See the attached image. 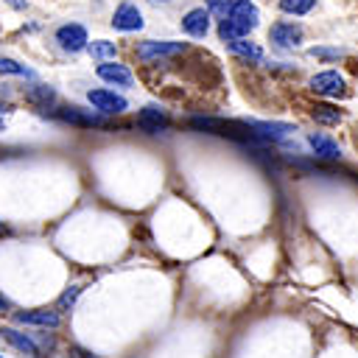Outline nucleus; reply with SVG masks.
<instances>
[{"label": "nucleus", "mask_w": 358, "mask_h": 358, "mask_svg": "<svg viewBox=\"0 0 358 358\" xmlns=\"http://www.w3.org/2000/svg\"><path fill=\"white\" fill-rule=\"evenodd\" d=\"M260 22V11L255 3L249 0H235L227 20H221L218 25V36L221 42H229V39H241V36H249Z\"/></svg>", "instance_id": "obj_1"}, {"label": "nucleus", "mask_w": 358, "mask_h": 358, "mask_svg": "<svg viewBox=\"0 0 358 358\" xmlns=\"http://www.w3.org/2000/svg\"><path fill=\"white\" fill-rule=\"evenodd\" d=\"M53 42H56V48L64 50V53H81V50H87L90 36H87V28H84V25H78V22H64V25H59V28L53 31Z\"/></svg>", "instance_id": "obj_2"}, {"label": "nucleus", "mask_w": 358, "mask_h": 358, "mask_svg": "<svg viewBox=\"0 0 358 358\" xmlns=\"http://www.w3.org/2000/svg\"><path fill=\"white\" fill-rule=\"evenodd\" d=\"M187 45L185 42H173V39H148L137 45V59L140 62H157V59H168V56H179L185 53Z\"/></svg>", "instance_id": "obj_3"}, {"label": "nucleus", "mask_w": 358, "mask_h": 358, "mask_svg": "<svg viewBox=\"0 0 358 358\" xmlns=\"http://www.w3.org/2000/svg\"><path fill=\"white\" fill-rule=\"evenodd\" d=\"M87 101L101 115H120V112L129 109V101L120 92H115V90H90L87 92Z\"/></svg>", "instance_id": "obj_4"}, {"label": "nucleus", "mask_w": 358, "mask_h": 358, "mask_svg": "<svg viewBox=\"0 0 358 358\" xmlns=\"http://www.w3.org/2000/svg\"><path fill=\"white\" fill-rule=\"evenodd\" d=\"M112 28L115 31H140L143 28V11L137 8V3H131V0H126V3H120L117 8H115V14H112Z\"/></svg>", "instance_id": "obj_5"}, {"label": "nucleus", "mask_w": 358, "mask_h": 358, "mask_svg": "<svg viewBox=\"0 0 358 358\" xmlns=\"http://www.w3.org/2000/svg\"><path fill=\"white\" fill-rule=\"evenodd\" d=\"M95 73H98V78H103L106 84H115V87H123V90H129V87L134 84V76H131V70H129L126 64L115 62V59H106V62H101V64L95 67Z\"/></svg>", "instance_id": "obj_6"}, {"label": "nucleus", "mask_w": 358, "mask_h": 358, "mask_svg": "<svg viewBox=\"0 0 358 358\" xmlns=\"http://www.w3.org/2000/svg\"><path fill=\"white\" fill-rule=\"evenodd\" d=\"M268 39H271V45H277L282 50H291L302 39V25L299 22H285V20L282 22H274L271 31H268Z\"/></svg>", "instance_id": "obj_7"}, {"label": "nucleus", "mask_w": 358, "mask_h": 358, "mask_svg": "<svg viewBox=\"0 0 358 358\" xmlns=\"http://www.w3.org/2000/svg\"><path fill=\"white\" fill-rule=\"evenodd\" d=\"M14 322L17 324H31V327H45V330H56L62 324V316L56 310H17L14 313Z\"/></svg>", "instance_id": "obj_8"}, {"label": "nucleus", "mask_w": 358, "mask_h": 358, "mask_svg": "<svg viewBox=\"0 0 358 358\" xmlns=\"http://www.w3.org/2000/svg\"><path fill=\"white\" fill-rule=\"evenodd\" d=\"M310 90L319 92V95H327V98H336L344 92V76L336 73V70H324V73H316L310 78Z\"/></svg>", "instance_id": "obj_9"}, {"label": "nucleus", "mask_w": 358, "mask_h": 358, "mask_svg": "<svg viewBox=\"0 0 358 358\" xmlns=\"http://www.w3.org/2000/svg\"><path fill=\"white\" fill-rule=\"evenodd\" d=\"M182 31L187 36H196V39L207 36V31H210V8H190L182 17Z\"/></svg>", "instance_id": "obj_10"}, {"label": "nucleus", "mask_w": 358, "mask_h": 358, "mask_svg": "<svg viewBox=\"0 0 358 358\" xmlns=\"http://www.w3.org/2000/svg\"><path fill=\"white\" fill-rule=\"evenodd\" d=\"M0 338H6L14 350H20L22 355H31V358H45L42 355V350L36 347V341L31 338V336H25V333H20V330H14V327H0Z\"/></svg>", "instance_id": "obj_11"}, {"label": "nucleus", "mask_w": 358, "mask_h": 358, "mask_svg": "<svg viewBox=\"0 0 358 358\" xmlns=\"http://www.w3.org/2000/svg\"><path fill=\"white\" fill-rule=\"evenodd\" d=\"M308 145H310V151H313L319 159H338V157H341L338 143H336L333 137L322 134V131H310V134H308Z\"/></svg>", "instance_id": "obj_12"}, {"label": "nucleus", "mask_w": 358, "mask_h": 358, "mask_svg": "<svg viewBox=\"0 0 358 358\" xmlns=\"http://www.w3.org/2000/svg\"><path fill=\"white\" fill-rule=\"evenodd\" d=\"M56 115H59L64 123H73V126H109L101 115L84 112V109H78V106H64V109H59Z\"/></svg>", "instance_id": "obj_13"}, {"label": "nucleus", "mask_w": 358, "mask_h": 358, "mask_svg": "<svg viewBox=\"0 0 358 358\" xmlns=\"http://www.w3.org/2000/svg\"><path fill=\"white\" fill-rule=\"evenodd\" d=\"M137 126L154 134V131H159V129L168 126V115H165L159 106H145V109L140 112V117H137Z\"/></svg>", "instance_id": "obj_14"}, {"label": "nucleus", "mask_w": 358, "mask_h": 358, "mask_svg": "<svg viewBox=\"0 0 358 358\" xmlns=\"http://www.w3.org/2000/svg\"><path fill=\"white\" fill-rule=\"evenodd\" d=\"M25 98H28L31 103H36V106L48 109V106H53V103H56V90H53V87H48V84H34V87L25 92Z\"/></svg>", "instance_id": "obj_15"}, {"label": "nucleus", "mask_w": 358, "mask_h": 358, "mask_svg": "<svg viewBox=\"0 0 358 358\" xmlns=\"http://www.w3.org/2000/svg\"><path fill=\"white\" fill-rule=\"evenodd\" d=\"M232 53H238V56H243V59H252V62H263V50L255 45V42H246L243 36L241 39H229V42H224Z\"/></svg>", "instance_id": "obj_16"}, {"label": "nucleus", "mask_w": 358, "mask_h": 358, "mask_svg": "<svg viewBox=\"0 0 358 358\" xmlns=\"http://www.w3.org/2000/svg\"><path fill=\"white\" fill-rule=\"evenodd\" d=\"M0 73H3V76H22V78H36V73H34L28 64H20L17 59H8V56H0Z\"/></svg>", "instance_id": "obj_17"}, {"label": "nucleus", "mask_w": 358, "mask_h": 358, "mask_svg": "<svg viewBox=\"0 0 358 358\" xmlns=\"http://www.w3.org/2000/svg\"><path fill=\"white\" fill-rule=\"evenodd\" d=\"M310 115H313L316 123H324V126H336L341 120V112L336 106H330V103H316Z\"/></svg>", "instance_id": "obj_18"}, {"label": "nucleus", "mask_w": 358, "mask_h": 358, "mask_svg": "<svg viewBox=\"0 0 358 358\" xmlns=\"http://www.w3.org/2000/svg\"><path fill=\"white\" fill-rule=\"evenodd\" d=\"M87 50H90L95 59H101V62L115 59V53H117L115 42H106V39H95V42H90V45H87Z\"/></svg>", "instance_id": "obj_19"}, {"label": "nucleus", "mask_w": 358, "mask_h": 358, "mask_svg": "<svg viewBox=\"0 0 358 358\" xmlns=\"http://www.w3.org/2000/svg\"><path fill=\"white\" fill-rule=\"evenodd\" d=\"M313 6H316V0H280V8L285 14H296V17L308 14Z\"/></svg>", "instance_id": "obj_20"}, {"label": "nucleus", "mask_w": 358, "mask_h": 358, "mask_svg": "<svg viewBox=\"0 0 358 358\" xmlns=\"http://www.w3.org/2000/svg\"><path fill=\"white\" fill-rule=\"evenodd\" d=\"M207 8H210V14H215L218 20H227V14H229V8H232V0H207Z\"/></svg>", "instance_id": "obj_21"}, {"label": "nucleus", "mask_w": 358, "mask_h": 358, "mask_svg": "<svg viewBox=\"0 0 358 358\" xmlns=\"http://www.w3.org/2000/svg\"><path fill=\"white\" fill-rule=\"evenodd\" d=\"M344 50L341 48H310V56H319V59H338Z\"/></svg>", "instance_id": "obj_22"}, {"label": "nucleus", "mask_w": 358, "mask_h": 358, "mask_svg": "<svg viewBox=\"0 0 358 358\" xmlns=\"http://www.w3.org/2000/svg\"><path fill=\"white\" fill-rule=\"evenodd\" d=\"M78 291H81L78 285H73V288H67V291H64V294L59 296V308H67V305H73V302H76V296H78Z\"/></svg>", "instance_id": "obj_23"}, {"label": "nucleus", "mask_w": 358, "mask_h": 358, "mask_svg": "<svg viewBox=\"0 0 358 358\" xmlns=\"http://www.w3.org/2000/svg\"><path fill=\"white\" fill-rule=\"evenodd\" d=\"M8 112H11V106H8V103H0V129L6 126V117H8Z\"/></svg>", "instance_id": "obj_24"}, {"label": "nucleus", "mask_w": 358, "mask_h": 358, "mask_svg": "<svg viewBox=\"0 0 358 358\" xmlns=\"http://www.w3.org/2000/svg\"><path fill=\"white\" fill-rule=\"evenodd\" d=\"M6 310H8V299L0 294V313H6Z\"/></svg>", "instance_id": "obj_25"}, {"label": "nucleus", "mask_w": 358, "mask_h": 358, "mask_svg": "<svg viewBox=\"0 0 358 358\" xmlns=\"http://www.w3.org/2000/svg\"><path fill=\"white\" fill-rule=\"evenodd\" d=\"M151 3H159V0H151ZM162 3H165V0H162Z\"/></svg>", "instance_id": "obj_26"}, {"label": "nucleus", "mask_w": 358, "mask_h": 358, "mask_svg": "<svg viewBox=\"0 0 358 358\" xmlns=\"http://www.w3.org/2000/svg\"><path fill=\"white\" fill-rule=\"evenodd\" d=\"M0 358H3V355H0Z\"/></svg>", "instance_id": "obj_27"}]
</instances>
